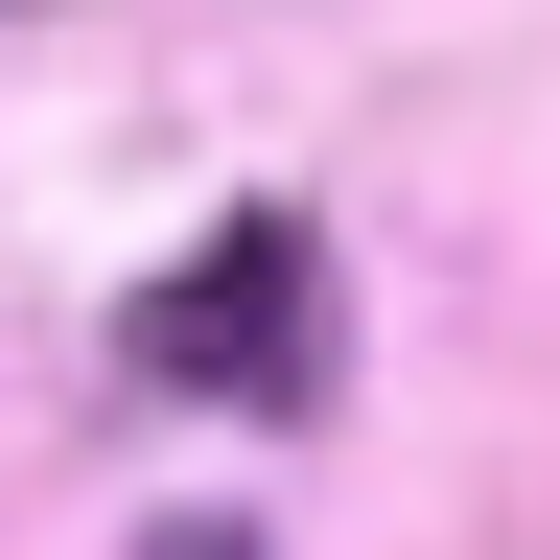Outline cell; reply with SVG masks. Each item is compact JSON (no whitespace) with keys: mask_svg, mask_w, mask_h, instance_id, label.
Segmentation results:
<instances>
[{"mask_svg":"<svg viewBox=\"0 0 560 560\" xmlns=\"http://www.w3.org/2000/svg\"><path fill=\"white\" fill-rule=\"evenodd\" d=\"M140 397H327V234L304 210H210V234L117 304Z\"/></svg>","mask_w":560,"mask_h":560,"instance_id":"obj_1","label":"cell"},{"mask_svg":"<svg viewBox=\"0 0 560 560\" xmlns=\"http://www.w3.org/2000/svg\"><path fill=\"white\" fill-rule=\"evenodd\" d=\"M117 560H280V537H234V514H140Z\"/></svg>","mask_w":560,"mask_h":560,"instance_id":"obj_2","label":"cell"}]
</instances>
